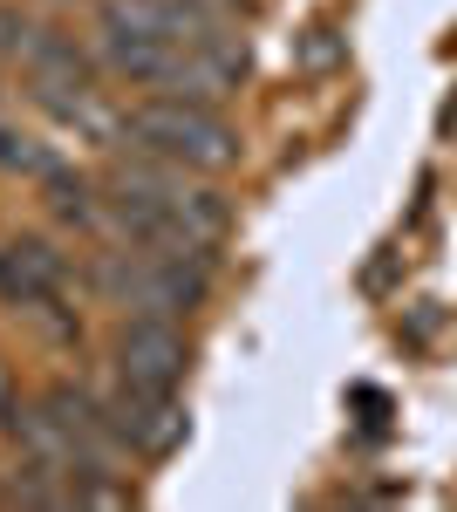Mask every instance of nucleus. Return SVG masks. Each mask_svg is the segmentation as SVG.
Wrapping results in <instances>:
<instances>
[{
  "instance_id": "423d86ee",
  "label": "nucleus",
  "mask_w": 457,
  "mask_h": 512,
  "mask_svg": "<svg viewBox=\"0 0 457 512\" xmlns=\"http://www.w3.org/2000/svg\"><path fill=\"white\" fill-rule=\"evenodd\" d=\"M110 355H116L123 383H151V390H178V376H185V362H191L178 321H157V315H123Z\"/></svg>"
},
{
  "instance_id": "f03ea898",
  "label": "nucleus",
  "mask_w": 457,
  "mask_h": 512,
  "mask_svg": "<svg viewBox=\"0 0 457 512\" xmlns=\"http://www.w3.org/2000/svg\"><path fill=\"white\" fill-rule=\"evenodd\" d=\"M89 287L110 308H123V315L185 321L205 301V287H212V260H198V253H157V246H96Z\"/></svg>"
},
{
  "instance_id": "20e7f679",
  "label": "nucleus",
  "mask_w": 457,
  "mask_h": 512,
  "mask_svg": "<svg viewBox=\"0 0 457 512\" xmlns=\"http://www.w3.org/2000/svg\"><path fill=\"white\" fill-rule=\"evenodd\" d=\"M96 28L212 48V41H232V14H212V7H198V0H96Z\"/></svg>"
},
{
  "instance_id": "0eeeda50",
  "label": "nucleus",
  "mask_w": 457,
  "mask_h": 512,
  "mask_svg": "<svg viewBox=\"0 0 457 512\" xmlns=\"http://www.w3.org/2000/svg\"><path fill=\"white\" fill-rule=\"evenodd\" d=\"M41 35H48V28H41L35 14L0 7V62H7V69H28V55L41 48Z\"/></svg>"
},
{
  "instance_id": "1a4fd4ad",
  "label": "nucleus",
  "mask_w": 457,
  "mask_h": 512,
  "mask_svg": "<svg viewBox=\"0 0 457 512\" xmlns=\"http://www.w3.org/2000/svg\"><path fill=\"white\" fill-rule=\"evenodd\" d=\"M21 403H28V396H21V383H14V369L0 362V431H14V417H21Z\"/></svg>"
},
{
  "instance_id": "39448f33",
  "label": "nucleus",
  "mask_w": 457,
  "mask_h": 512,
  "mask_svg": "<svg viewBox=\"0 0 457 512\" xmlns=\"http://www.w3.org/2000/svg\"><path fill=\"white\" fill-rule=\"evenodd\" d=\"M103 410H110L123 451H137V458H164V451H178V437H185V403H178V390H151V383H123V376H116V390L103 396Z\"/></svg>"
},
{
  "instance_id": "7ed1b4c3",
  "label": "nucleus",
  "mask_w": 457,
  "mask_h": 512,
  "mask_svg": "<svg viewBox=\"0 0 457 512\" xmlns=\"http://www.w3.org/2000/svg\"><path fill=\"white\" fill-rule=\"evenodd\" d=\"M0 301L14 315H28L41 335L76 342V308H69V260L48 239H7L0 246Z\"/></svg>"
},
{
  "instance_id": "6e6552de",
  "label": "nucleus",
  "mask_w": 457,
  "mask_h": 512,
  "mask_svg": "<svg viewBox=\"0 0 457 512\" xmlns=\"http://www.w3.org/2000/svg\"><path fill=\"white\" fill-rule=\"evenodd\" d=\"M0 164H14V171H35V178L62 171V164L48 158V151H35V137H7V130H0Z\"/></svg>"
},
{
  "instance_id": "f257e3e1",
  "label": "nucleus",
  "mask_w": 457,
  "mask_h": 512,
  "mask_svg": "<svg viewBox=\"0 0 457 512\" xmlns=\"http://www.w3.org/2000/svg\"><path fill=\"white\" fill-rule=\"evenodd\" d=\"M116 137L137 151V158H164L185 164L198 178H226L232 164L246 158L239 130L219 117V103H185V96H144L116 117Z\"/></svg>"
}]
</instances>
